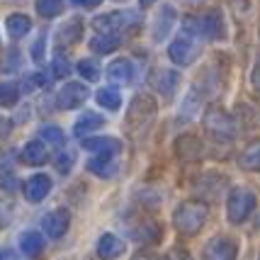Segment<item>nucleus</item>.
I'll list each match as a JSON object with an SVG mask.
<instances>
[{
  "label": "nucleus",
  "instance_id": "f257e3e1",
  "mask_svg": "<svg viewBox=\"0 0 260 260\" xmlns=\"http://www.w3.org/2000/svg\"><path fill=\"white\" fill-rule=\"evenodd\" d=\"M207 214H209L207 204L200 202V200H190V202L178 204V209L173 212V224L182 236H194V234L202 231Z\"/></svg>",
  "mask_w": 260,
  "mask_h": 260
},
{
  "label": "nucleus",
  "instance_id": "f03ea898",
  "mask_svg": "<svg viewBox=\"0 0 260 260\" xmlns=\"http://www.w3.org/2000/svg\"><path fill=\"white\" fill-rule=\"evenodd\" d=\"M153 117H156V100L151 95H144V92L136 95L129 105V110H126V132L134 139H139L151 126Z\"/></svg>",
  "mask_w": 260,
  "mask_h": 260
},
{
  "label": "nucleus",
  "instance_id": "7ed1b4c3",
  "mask_svg": "<svg viewBox=\"0 0 260 260\" xmlns=\"http://www.w3.org/2000/svg\"><path fill=\"white\" fill-rule=\"evenodd\" d=\"M202 122H204V132L212 136V139H216V141H231L236 136V122H234V117L224 107H219V105H209L207 107Z\"/></svg>",
  "mask_w": 260,
  "mask_h": 260
},
{
  "label": "nucleus",
  "instance_id": "20e7f679",
  "mask_svg": "<svg viewBox=\"0 0 260 260\" xmlns=\"http://www.w3.org/2000/svg\"><path fill=\"white\" fill-rule=\"evenodd\" d=\"M258 204V197L250 187H234L226 200V216L231 224H243Z\"/></svg>",
  "mask_w": 260,
  "mask_h": 260
},
{
  "label": "nucleus",
  "instance_id": "39448f33",
  "mask_svg": "<svg viewBox=\"0 0 260 260\" xmlns=\"http://www.w3.org/2000/svg\"><path fill=\"white\" fill-rule=\"evenodd\" d=\"M139 22V15L132 10L126 12H105L100 17L92 20V27L98 34H119L122 29L132 27V24Z\"/></svg>",
  "mask_w": 260,
  "mask_h": 260
},
{
  "label": "nucleus",
  "instance_id": "423d86ee",
  "mask_svg": "<svg viewBox=\"0 0 260 260\" xmlns=\"http://www.w3.org/2000/svg\"><path fill=\"white\" fill-rule=\"evenodd\" d=\"M200 54V44L194 42L190 34H180L173 44L168 46V56L175 66H190Z\"/></svg>",
  "mask_w": 260,
  "mask_h": 260
},
{
  "label": "nucleus",
  "instance_id": "0eeeda50",
  "mask_svg": "<svg viewBox=\"0 0 260 260\" xmlns=\"http://www.w3.org/2000/svg\"><path fill=\"white\" fill-rule=\"evenodd\" d=\"M236 255H238V246L234 238L216 236L204 246L202 260H236Z\"/></svg>",
  "mask_w": 260,
  "mask_h": 260
},
{
  "label": "nucleus",
  "instance_id": "6e6552de",
  "mask_svg": "<svg viewBox=\"0 0 260 260\" xmlns=\"http://www.w3.org/2000/svg\"><path fill=\"white\" fill-rule=\"evenodd\" d=\"M88 100V88L83 83H66L56 95V105L61 110H76Z\"/></svg>",
  "mask_w": 260,
  "mask_h": 260
},
{
  "label": "nucleus",
  "instance_id": "1a4fd4ad",
  "mask_svg": "<svg viewBox=\"0 0 260 260\" xmlns=\"http://www.w3.org/2000/svg\"><path fill=\"white\" fill-rule=\"evenodd\" d=\"M80 146L98 156H117L122 151V141L114 136H85Z\"/></svg>",
  "mask_w": 260,
  "mask_h": 260
},
{
  "label": "nucleus",
  "instance_id": "9d476101",
  "mask_svg": "<svg viewBox=\"0 0 260 260\" xmlns=\"http://www.w3.org/2000/svg\"><path fill=\"white\" fill-rule=\"evenodd\" d=\"M68 224H71V214L68 209H54L42 219V229L49 238H61L68 231Z\"/></svg>",
  "mask_w": 260,
  "mask_h": 260
},
{
  "label": "nucleus",
  "instance_id": "9b49d317",
  "mask_svg": "<svg viewBox=\"0 0 260 260\" xmlns=\"http://www.w3.org/2000/svg\"><path fill=\"white\" fill-rule=\"evenodd\" d=\"M175 153H178V158L185 160V163H194V160L202 158L204 153V146L202 141L192 134H182L178 141H175Z\"/></svg>",
  "mask_w": 260,
  "mask_h": 260
},
{
  "label": "nucleus",
  "instance_id": "f8f14e48",
  "mask_svg": "<svg viewBox=\"0 0 260 260\" xmlns=\"http://www.w3.org/2000/svg\"><path fill=\"white\" fill-rule=\"evenodd\" d=\"M148 80H151V85L156 88V92L163 95V98H173V95H175V88H178V83H180L178 73H175V71H168V68H156Z\"/></svg>",
  "mask_w": 260,
  "mask_h": 260
},
{
  "label": "nucleus",
  "instance_id": "ddd939ff",
  "mask_svg": "<svg viewBox=\"0 0 260 260\" xmlns=\"http://www.w3.org/2000/svg\"><path fill=\"white\" fill-rule=\"evenodd\" d=\"M24 197H27V202H42V200H46V194L51 192V178L49 175H44V173H37V175H32L29 180L24 182Z\"/></svg>",
  "mask_w": 260,
  "mask_h": 260
},
{
  "label": "nucleus",
  "instance_id": "4468645a",
  "mask_svg": "<svg viewBox=\"0 0 260 260\" xmlns=\"http://www.w3.org/2000/svg\"><path fill=\"white\" fill-rule=\"evenodd\" d=\"M200 22V37H207V39H221L224 37V17H221V10H207L197 20Z\"/></svg>",
  "mask_w": 260,
  "mask_h": 260
},
{
  "label": "nucleus",
  "instance_id": "2eb2a0df",
  "mask_svg": "<svg viewBox=\"0 0 260 260\" xmlns=\"http://www.w3.org/2000/svg\"><path fill=\"white\" fill-rule=\"evenodd\" d=\"M124 241L114 234H102L98 241V258L100 260H117L124 253Z\"/></svg>",
  "mask_w": 260,
  "mask_h": 260
},
{
  "label": "nucleus",
  "instance_id": "dca6fc26",
  "mask_svg": "<svg viewBox=\"0 0 260 260\" xmlns=\"http://www.w3.org/2000/svg\"><path fill=\"white\" fill-rule=\"evenodd\" d=\"M107 78H112L114 83H122V85H129L134 80V63L129 58H117L107 66Z\"/></svg>",
  "mask_w": 260,
  "mask_h": 260
},
{
  "label": "nucleus",
  "instance_id": "f3484780",
  "mask_svg": "<svg viewBox=\"0 0 260 260\" xmlns=\"http://www.w3.org/2000/svg\"><path fill=\"white\" fill-rule=\"evenodd\" d=\"M238 166L243 170H248V173H260V139L250 141L248 146L241 151Z\"/></svg>",
  "mask_w": 260,
  "mask_h": 260
},
{
  "label": "nucleus",
  "instance_id": "a211bd4d",
  "mask_svg": "<svg viewBox=\"0 0 260 260\" xmlns=\"http://www.w3.org/2000/svg\"><path fill=\"white\" fill-rule=\"evenodd\" d=\"M132 236H134L139 243L153 246V243H158L160 241V226L156 224V221H151V219H144V221H139V226L132 231Z\"/></svg>",
  "mask_w": 260,
  "mask_h": 260
},
{
  "label": "nucleus",
  "instance_id": "6ab92c4d",
  "mask_svg": "<svg viewBox=\"0 0 260 260\" xmlns=\"http://www.w3.org/2000/svg\"><path fill=\"white\" fill-rule=\"evenodd\" d=\"M20 250L27 258H37L44 250V236L39 231H24L20 236Z\"/></svg>",
  "mask_w": 260,
  "mask_h": 260
},
{
  "label": "nucleus",
  "instance_id": "aec40b11",
  "mask_svg": "<svg viewBox=\"0 0 260 260\" xmlns=\"http://www.w3.org/2000/svg\"><path fill=\"white\" fill-rule=\"evenodd\" d=\"M175 22V10L170 5H163L158 10V17L153 22V42H160L166 34L170 32V24Z\"/></svg>",
  "mask_w": 260,
  "mask_h": 260
},
{
  "label": "nucleus",
  "instance_id": "412c9836",
  "mask_svg": "<svg viewBox=\"0 0 260 260\" xmlns=\"http://www.w3.org/2000/svg\"><path fill=\"white\" fill-rule=\"evenodd\" d=\"M105 124V117H100L98 112H85L78 117V122L73 124V134L76 136H88L90 132L100 129Z\"/></svg>",
  "mask_w": 260,
  "mask_h": 260
},
{
  "label": "nucleus",
  "instance_id": "4be33fe9",
  "mask_svg": "<svg viewBox=\"0 0 260 260\" xmlns=\"http://www.w3.org/2000/svg\"><path fill=\"white\" fill-rule=\"evenodd\" d=\"M5 27H8V34H10L12 39H20V37H24V34L32 29V20L27 15H22V12H15V15H10L5 20Z\"/></svg>",
  "mask_w": 260,
  "mask_h": 260
},
{
  "label": "nucleus",
  "instance_id": "5701e85b",
  "mask_svg": "<svg viewBox=\"0 0 260 260\" xmlns=\"http://www.w3.org/2000/svg\"><path fill=\"white\" fill-rule=\"evenodd\" d=\"M46 158H49V153H46V146L42 141H29L22 148V160L27 166H42V163H46Z\"/></svg>",
  "mask_w": 260,
  "mask_h": 260
},
{
  "label": "nucleus",
  "instance_id": "b1692460",
  "mask_svg": "<svg viewBox=\"0 0 260 260\" xmlns=\"http://www.w3.org/2000/svg\"><path fill=\"white\" fill-rule=\"evenodd\" d=\"M56 37H58V42H61V44H76L80 37H83V22H80L78 17L68 20V22L56 32Z\"/></svg>",
  "mask_w": 260,
  "mask_h": 260
},
{
  "label": "nucleus",
  "instance_id": "393cba45",
  "mask_svg": "<svg viewBox=\"0 0 260 260\" xmlns=\"http://www.w3.org/2000/svg\"><path fill=\"white\" fill-rule=\"evenodd\" d=\"M88 170L100 175V178H112L117 173V163H114V156H98L88 163Z\"/></svg>",
  "mask_w": 260,
  "mask_h": 260
},
{
  "label": "nucleus",
  "instance_id": "a878e982",
  "mask_svg": "<svg viewBox=\"0 0 260 260\" xmlns=\"http://www.w3.org/2000/svg\"><path fill=\"white\" fill-rule=\"evenodd\" d=\"M98 105L105 107V110H110V112H114V110L122 107V95H119L117 88H100L98 90Z\"/></svg>",
  "mask_w": 260,
  "mask_h": 260
},
{
  "label": "nucleus",
  "instance_id": "bb28decb",
  "mask_svg": "<svg viewBox=\"0 0 260 260\" xmlns=\"http://www.w3.org/2000/svg\"><path fill=\"white\" fill-rule=\"evenodd\" d=\"M119 46V34H98L95 39H90V49L98 54H110Z\"/></svg>",
  "mask_w": 260,
  "mask_h": 260
},
{
  "label": "nucleus",
  "instance_id": "cd10ccee",
  "mask_svg": "<svg viewBox=\"0 0 260 260\" xmlns=\"http://www.w3.org/2000/svg\"><path fill=\"white\" fill-rule=\"evenodd\" d=\"M20 100V88L12 80H3L0 83V107H15Z\"/></svg>",
  "mask_w": 260,
  "mask_h": 260
},
{
  "label": "nucleus",
  "instance_id": "c85d7f7f",
  "mask_svg": "<svg viewBox=\"0 0 260 260\" xmlns=\"http://www.w3.org/2000/svg\"><path fill=\"white\" fill-rule=\"evenodd\" d=\"M37 12L46 20L58 17L63 12V0H37Z\"/></svg>",
  "mask_w": 260,
  "mask_h": 260
},
{
  "label": "nucleus",
  "instance_id": "c756f323",
  "mask_svg": "<svg viewBox=\"0 0 260 260\" xmlns=\"http://www.w3.org/2000/svg\"><path fill=\"white\" fill-rule=\"evenodd\" d=\"M39 136L44 139L46 144H51V146H63V141H66V136H63V132L58 129V126H42V132H39Z\"/></svg>",
  "mask_w": 260,
  "mask_h": 260
},
{
  "label": "nucleus",
  "instance_id": "7c9ffc66",
  "mask_svg": "<svg viewBox=\"0 0 260 260\" xmlns=\"http://www.w3.org/2000/svg\"><path fill=\"white\" fill-rule=\"evenodd\" d=\"M78 73L85 80H98L100 78V66H98L95 58H83V61L78 63Z\"/></svg>",
  "mask_w": 260,
  "mask_h": 260
},
{
  "label": "nucleus",
  "instance_id": "2f4dec72",
  "mask_svg": "<svg viewBox=\"0 0 260 260\" xmlns=\"http://www.w3.org/2000/svg\"><path fill=\"white\" fill-rule=\"evenodd\" d=\"M51 71H54L56 78H68V73H71L68 58L63 56V54H56V56H54V63H51Z\"/></svg>",
  "mask_w": 260,
  "mask_h": 260
},
{
  "label": "nucleus",
  "instance_id": "473e14b6",
  "mask_svg": "<svg viewBox=\"0 0 260 260\" xmlns=\"http://www.w3.org/2000/svg\"><path fill=\"white\" fill-rule=\"evenodd\" d=\"M71 166H73V156H71V153H61V156H58V160H56L58 173H68V170H71Z\"/></svg>",
  "mask_w": 260,
  "mask_h": 260
},
{
  "label": "nucleus",
  "instance_id": "72a5a7b5",
  "mask_svg": "<svg viewBox=\"0 0 260 260\" xmlns=\"http://www.w3.org/2000/svg\"><path fill=\"white\" fill-rule=\"evenodd\" d=\"M166 260H192V255L185 248H173L168 255H166Z\"/></svg>",
  "mask_w": 260,
  "mask_h": 260
},
{
  "label": "nucleus",
  "instance_id": "f704fd0d",
  "mask_svg": "<svg viewBox=\"0 0 260 260\" xmlns=\"http://www.w3.org/2000/svg\"><path fill=\"white\" fill-rule=\"evenodd\" d=\"M34 85H44V76H42V73H34V76H29V80L24 83V88H27V90H32Z\"/></svg>",
  "mask_w": 260,
  "mask_h": 260
},
{
  "label": "nucleus",
  "instance_id": "c9c22d12",
  "mask_svg": "<svg viewBox=\"0 0 260 260\" xmlns=\"http://www.w3.org/2000/svg\"><path fill=\"white\" fill-rule=\"evenodd\" d=\"M32 54H34V61H42V58H44V37H42V39L34 44Z\"/></svg>",
  "mask_w": 260,
  "mask_h": 260
},
{
  "label": "nucleus",
  "instance_id": "e433bc0d",
  "mask_svg": "<svg viewBox=\"0 0 260 260\" xmlns=\"http://www.w3.org/2000/svg\"><path fill=\"white\" fill-rule=\"evenodd\" d=\"M250 83H253L255 90H260V58H258V63H255V68H253V73H250Z\"/></svg>",
  "mask_w": 260,
  "mask_h": 260
},
{
  "label": "nucleus",
  "instance_id": "4c0bfd02",
  "mask_svg": "<svg viewBox=\"0 0 260 260\" xmlns=\"http://www.w3.org/2000/svg\"><path fill=\"white\" fill-rule=\"evenodd\" d=\"M132 260H166V258H158V255H153V253H148V250H139V253H134Z\"/></svg>",
  "mask_w": 260,
  "mask_h": 260
},
{
  "label": "nucleus",
  "instance_id": "58836bf2",
  "mask_svg": "<svg viewBox=\"0 0 260 260\" xmlns=\"http://www.w3.org/2000/svg\"><path fill=\"white\" fill-rule=\"evenodd\" d=\"M78 8H85V10H92V8H98L102 0H73Z\"/></svg>",
  "mask_w": 260,
  "mask_h": 260
},
{
  "label": "nucleus",
  "instance_id": "ea45409f",
  "mask_svg": "<svg viewBox=\"0 0 260 260\" xmlns=\"http://www.w3.org/2000/svg\"><path fill=\"white\" fill-rule=\"evenodd\" d=\"M0 260H17V253L10 248H3L0 250Z\"/></svg>",
  "mask_w": 260,
  "mask_h": 260
},
{
  "label": "nucleus",
  "instance_id": "a19ab883",
  "mask_svg": "<svg viewBox=\"0 0 260 260\" xmlns=\"http://www.w3.org/2000/svg\"><path fill=\"white\" fill-rule=\"evenodd\" d=\"M139 3H141V8H148V5H151L153 0H139Z\"/></svg>",
  "mask_w": 260,
  "mask_h": 260
},
{
  "label": "nucleus",
  "instance_id": "79ce46f5",
  "mask_svg": "<svg viewBox=\"0 0 260 260\" xmlns=\"http://www.w3.org/2000/svg\"><path fill=\"white\" fill-rule=\"evenodd\" d=\"M258 260H260V255H258Z\"/></svg>",
  "mask_w": 260,
  "mask_h": 260
}]
</instances>
